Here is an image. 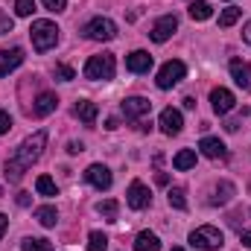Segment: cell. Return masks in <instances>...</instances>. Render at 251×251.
<instances>
[{
	"mask_svg": "<svg viewBox=\"0 0 251 251\" xmlns=\"http://www.w3.org/2000/svg\"><path fill=\"white\" fill-rule=\"evenodd\" d=\"M15 12H18L21 18H29V15L35 12V0H15Z\"/></svg>",
	"mask_w": 251,
	"mask_h": 251,
	"instance_id": "30",
	"label": "cell"
},
{
	"mask_svg": "<svg viewBox=\"0 0 251 251\" xmlns=\"http://www.w3.org/2000/svg\"><path fill=\"white\" fill-rule=\"evenodd\" d=\"M73 114H76V117H79L85 126H94V123H97V114H100V111H97V105H94V102L79 100V102H76V108H73Z\"/></svg>",
	"mask_w": 251,
	"mask_h": 251,
	"instance_id": "18",
	"label": "cell"
},
{
	"mask_svg": "<svg viewBox=\"0 0 251 251\" xmlns=\"http://www.w3.org/2000/svg\"><path fill=\"white\" fill-rule=\"evenodd\" d=\"M243 41H246V44H251V21L243 26Z\"/></svg>",
	"mask_w": 251,
	"mask_h": 251,
	"instance_id": "36",
	"label": "cell"
},
{
	"mask_svg": "<svg viewBox=\"0 0 251 251\" xmlns=\"http://www.w3.org/2000/svg\"><path fill=\"white\" fill-rule=\"evenodd\" d=\"M199 149H201V155L210 158V161H222V158H228V149H225V143H222L219 137H201Z\"/></svg>",
	"mask_w": 251,
	"mask_h": 251,
	"instance_id": "13",
	"label": "cell"
},
{
	"mask_svg": "<svg viewBox=\"0 0 251 251\" xmlns=\"http://www.w3.org/2000/svg\"><path fill=\"white\" fill-rule=\"evenodd\" d=\"M187 12H190V18H193V21H207V18L213 15V9H210V3H207V0H196V3H190Z\"/></svg>",
	"mask_w": 251,
	"mask_h": 251,
	"instance_id": "22",
	"label": "cell"
},
{
	"mask_svg": "<svg viewBox=\"0 0 251 251\" xmlns=\"http://www.w3.org/2000/svg\"><path fill=\"white\" fill-rule=\"evenodd\" d=\"M56 105H59V97L50 94V91H44V94H38V100H35V105H32V114H35V117H47V114L56 111Z\"/></svg>",
	"mask_w": 251,
	"mask_h": 251,
	"instance_id": "17",
	"label": "cell"
},
{
	"mask_svg": "<svg viewBox=\"0 0 251 251\" xmlns=\"http://www.w3.org/2000/svg\"><path fill=\"white\" fill-rule=\"evenodd\" d=\"M149 108H152V102H149V100H143V97H128L123 105H120V111H123L126 120H137V117L149 114Z\"/></svg>",
	"mask_w": 251,
	"mask_h": 251,
	"instance_id": "11",
	"label": "cell"
},
{
	"mask_svg": "<svg viewBox=\"0 0 251 251\" xmlns=\"http://www.w3.org/2000/svg\"><path fill=\"white\" fill-rule=\"evenodd\" d=\"M18 204H24V207H26V204H29V196H26V193H21V196H18Z\"/></svg>",
	"mask_w": 251,
	"mask_h": 251,
	"instance_id": "39",
	"label": "cell"
},
{
	"mask_svg": "<svg viewBox=\"0 0 251 251\" xmlns=\"http://www.w3.org/2000/svg\"><path fill=\"white\" fill-rule=\"evenodd\" d=\"M97 210H100L105 219H117V210H120V204H117L114 199H105V201H100V204H97Z\"/></svg>",
	"mask_w": 251,
	"mask_h": 251,
	"instance_id": "28",
	"label": "cell"
},
{
	"mask_svg": "<svg viewBox=\"0 0 251 251\" xmlns=\"http://www.w3.org/2000/svg\"><path fill=\"white\" fill-rule=\"evenodd\" d=\"M222 243H225V237L213 225H201V228H196L190 234V246L193 249H201V251H216V249H222Z\"/></svg>",
	"mask_w": 251,
	"mask_h": 251,
	"instance_id": "4",
	"label": "cell"
},
{
	"mask_svg": "<svg viewBox=\"0 0 251 251\" xmlns=\"http://www.w3.org/2000/svg\"><path fill=\"white\" fill-rule=\"evenodd\" d=\"M44 3V9H50V12H64L67 9V0H41Z\"/></svg>",
	"mask_w": 251,
	"mask_h": 251,
	"instance_id": "32",
	"label": "cell"
},
{
	"mask_svg": "<svg viewBox=\"0 0 251 251\" xmlns=\"http://www.w3.org/2000/svg\"><path fill=\"white\" fill-rule=\"evenodd\" d=\"M167 196H170V204H173L176 210H187V199H184V190L181 187H173Z\"/></svg>",
	"mask_w": 251,
	"mask_h": 251,
	"instance_id": "29",
	"label": "cell"
},
{
	"mask_svg": "<svg viewBox=\"0 0 251 251\" xmlns=\"http://www.w3.org/2000/svg\"><path fill=\"white\" fill-rule=\"evenodd\" d=\"M85 181L97 190H108L114 178H111V170H108L105 164H91V167L85 170Z\"/></svg>",
	"mask_w": 251,
	"mask_h": 251,
	"instance_id": "8",
	"label": "cell"
},
{
	"mask_svg": "<svg viewBox=\"0 0 251 251\" xmlns=\"http://www.w3.org/2000/svg\"><path fill=\"white\" fill-rule=\"evenodd\" d=\"M187 76V64L178 62V59H173V62H167L161 70H158V79H155V85L161 88V91H170V88H176L181 79Z\"/></svg>",
	"mask_w": 251,
	"mask_h": 251,
	"instance_id": "5",
	"label": "cell"
},
{
	"mask_svg": "<svg viewBox=\"0 0 251 251\" xmlns=\"http://www.w3.org/2000/svg\"><path fill=\"white\" fill-rule=\"evenodd\" d=\"M24 62V50L12 47V50H0V76H9L15 67H21Z\"/></svg>",
	"mask_w": 251,
	"mask_h": 251,
	"instance_id": "14",
	"label": "cell"
},
{
	"mask_svg": "<svg viewBox=\"0 0 251 251\" xmlns=\"http://www.w3.org/2000/svg\"><path fill=\"white\" fill-rule=\"evenodd\" d=\"M126 201H128L131 210H146L149 201H152V193H149V187L143 181H131L128 190H126Z\"/></svg>",
	"mask_w": 251,
	"mask_h": 251,
	"instance_id": "7",
	"label": "cell"
},
{
	"mask_svg": "<svg viewBox=\"0 0 251 251\" xmlns=\"http://www.w3.org/2000/svg\"><path fill=\"white\" fill-rule=\"evenodd\" d=\"M114 56L111 53H100V56H91L85 64V79H94V82H108L114 79Z\"/></svg>",
	"mask_w": 251,
	"mask_h": 251,
	"instance_id": "3",
	"label": "cell"
},
{
	"mask_svg": "<svg viewBox=\"0 0 251 251\" xmlns=\"http://www.w3.org/2000/svg\"><path fill=\"white\" fill-rule=\"evenodd\" d=\"M3 32H12V21L9 18H0V35Z\"/></svg>",
	"mask_w": 251,
	"mask_h": 251,
	"instance_id": "34",
	"label": "cell"
},
{
	"mask_svg": "<svg viewBox=\"0 0 251 251\" xmlns=\"http://www.w3.org/2000/svg\"><path fill=\"white\" fill-rule=\"evenodd\" d=\"M85 38H91V41H111V38H117V24L111 21V18H94V21H88L85 24Z\"/></svg>",
	"mask_w": 251,
	"mask_h": 251,
	"instance_id": "6",
	"label": "cell"
},
{
	"mask_svg": "<svg viewBox=\"0 0 251 251\" xmlns=\"http://www.w3.org/2000/svg\"><path fill=\"white\" fill-rule=\"evenodd\" d=\"M56 76H59L62 82H70V79H76L73 67H67V64H56Z\"/></svg>",
	"mask_w": 251,
	"mask_h": 251,
	"instance_id": "31",
	"label": "cell"
},
{
	"mask_svg": "<svg viewBox=\"0 0 251 251\" xmlns=\"http://www.w3.org/2000/svg\"><path fill=\"white\" fill-rule=\"evenodd\" d=\"M158 126H161V131H164V134H170V137H173V134H178V131H181L184 117H181V111H178V108H164Z\"/></svg>",
	"mask_w": 251,
	"mask_h": 251,
	"instance_id": "10",
	"label": "cell"
},
{
	"mask_svg": "<svg viewBox=\"0 0 251 251\" xmlns=\"http://www.w3.org/2000/svg\"><path fill=\"white\" fill-rule=\"evenodd\" d=\"M178 29V21H176V15H164V18H158L155 21V26H152V32H149V38L152 41H158V44H164V41H170L173 38V32Z\"/></svg>",
	"mask_w": 251,
	"mask_h": 251,
	"instance_id": "9",
	"label": "cell"
},
{
	"mask_svg": "<svg viewBox=\"0 0 251 251\" xmlns=\"http://www.w3.org/2000/svg\"><path fill=\"white\" fill-rule=\"evenodd\" d=\"M231 76H234V82L243 88V91H249L251 88V64L243 62V59H231Z\"/></svg>",
	"mask_w": 251,
	"mask_h": 251,
	"instance_id": "15",
	"label": "cell"
},
{
	"mask_svg": "<svg viewBox=\"0 0 251 251\" xmlns=\"http://www.w3.org/2000/svg\"><path fill=\"white\" fill-rule=\"evenodd\" d=\"M126 67H128L131 73H149V70H152V56H149L146 50H134V53L126 56Z\"/></svg>",
	"mask_w": 251,
	"mask_h": 251,
	"instance_id": "16",
	"label": "cell"
},
{
	"mask_svg": "<svg viewBox=\"0 0 251 251\" xmlns=\"http://www.w3.org/2000/svg\"><path fill=\"white\" fill-rule=\"evenodd\" d=\"M108 249V237L102 231H91L88 234V251H105Z\"/></svg>",
	"mask_w": 251,
	"mask_h": 251,
	"instance_id": "25",
	"label": "cell"
},
{
	"mask_svg": "<svg viewBox=\"0 0 251 251\" xmlns=\"http://www.w3.org/2000/svg\"><path fill=\"white\" fill-rule=\"evenodd\" d=\"M53 246L47 243V240H41V237H26L24 243H21V251H50Z\"/></svg>",
	"mask_w": 251,
	"mask_h": 251,
	"instance_id": "26",
	"label": "cell"
},
{
	"mask_svg": "<svg viewBox=\"0 0 251 251\" xmlns=\"http://www.w3.org/2000/svg\"><path fill=\"white\" fill-rule=\"evenodd\" d=\"M6 225H9V216H3V213H0V237L6 234Z\"/></svg>",
	"mask_w": 251,
	"mask_h": 251,
	"instance_id": "38",
	"label": "cell"
},
{
	"mask_svg": "<svg viewBox=\"0 0 251 251\" xmlns=\"http://www.w3.org/2000/svg\"><path fill=\"white\" fill-rule=\"evenodd\" d=\"M29 35H32V47H35L38 53H47V50H53L56 41H59V26H56L53 21H47V18H38V21H32Z\"/></svg>",
	"mask_w": 251,
	"mask_h": 251,
	"instance_id": "2",
	"label": "cell"
},
{
	"mask_svg": "<svg viewBox=\"0 0 251 251\" xmlns=\"http://www.w3.org/2000/svg\"><path fill=\"white\" fill-rule=\"evenodd\" d=\"M134 251H161V240L152 231H140L134 240Z\"/></svg>",
	"mask_w": 251,
	"mask_h": 251,
	"instance_id": "19",
	"label": "cell"
},
{
	"mask_svg": "<svg viewBox=\"0 0 251 251\" xmlns=\"http://www.w3.org/2000/svg\"><path fill=\"white\" fill-rule=\"evenodd\" d=\"M35 219H38L44 228H53V225L59 222V210H56L53 204H44V207H38V210H35Z\"/></svg>",
	"mask_w": 251,
	"mask_h": 251,
	"instance_id": "21",
	"label": "cell"
},
{
	"mask_svg": "<svg viewBox=\"0 0 251 251\" xmlns=\"http://www.w3.org/2000/svg\"><path fill=\"white\" fill-rule=\"evenodd\" d=\"M234 193H237V187H234L231 181H222L219 187L213 190V196H210V204H228V201L234 199Z\"/></svg>",
	"mask_w": 251,
	"mask_h": 251,
	"instance_id": "20",
	"label": "cell"
},
{
	"mask_svg": "<svg viewBox=\"0 0 251 251\" xmlns=\"http://www.w3.org/2000/svg\"><path fill=\"white\" fill-rule=\"evenodd\" d=\"M210 105H213L216 114H228V111L237 105V100H234V94H231L228 88H213V91H210Z\"/></svg>",
	"mask_w": 251,
	"mask_h": 251,
	"instance_id": "12",
	"label": "cell"
},
{
	"mask_svg": "<svg viewBox=\"0 0 251 251\" xmlns=\"http://www.w3.org/2000/svg\"><path fill=\"white\" fill-rule=\"evenodd\" d=\"M9 128H12V117H9L6 111H0V134H6Z\"/></svg>",
	"mask_w": 251,
	"mask_h": 251,
	"instance_id": "33",
	"label": "cell"
},
{
	"mask_svg": "<svg viewBox=\"0 0 251 251\" xmlns=\"http://www.w3.org/2000/svg\"><path fill=\"white\" fill-rule=\"evenodd\" d=\"M67 152H70V155H79V152H82V143H76V140L67 143Z\"/></svg>",
	"mask_w": 251,
	"mask_h": 251,
	"instance_id": "35",
	"label": "cell"
},
{
	"mask_svg": "<svg viewBox=\"0 0 251 251\" xmlns=\"http://www.w3.org/2000/svg\"><path fill=\"white\" fill-rule=\"evenodd\" d=\"M173 167L181 170V173H184V170H193V167H196V152H193V149H181V152L173 158Z\"/></svg>",
	"mask_w": 251,
	"mask_h": 251,
	"instance_id": "23",
	"label": "cell"
},
{
	"mask_svg": "<svg viewBox=\"0 0 251 251\" xmlns=\"http://www.w3.org/2000/svg\"><path fill=\"white\" fill-rule=\"evenodd\" d=\"M35 190H38V196H59V187H56V181L50 178V176H38L35 178Z\"/></svg>",
	"mask_w": 251,
	"mask_h": 251,
	"instance_id": "24",
	"label": "cell"
},
{
	"mask_svg": "<svg viewBox=\"0 0 251 251\" xmlns=\"http://www.w3.org/2000/svg\"><path fill=\"white\" fill-rule=\"evenodd\" d=\"M240 243H243L246 249H251V231H243V237H240Z\"/></svg>",
	"mask_w": 251,
	"mask_h": 251,
	"instance_id": "37",
	"label": "cell"
},
{
	"mask_svg": "<svg viewBox=\"0 0 251 251\" xmlns=\"http://www.w3.org/2000/svg\"><path fill=\"white\" fill-rule=\"evenodd\" d=\"M44 146H47V131H35V134H29V137L15 149V155L6 161V181H21L24 170H29V167L41 158Z\"/></svg>",
	"mask_w": 251,
	"mask_h": 251,
	"instance_id": "1",
	"label": "cell"
},
{
	"mask_svg": "<svg viewBox=\"0 0 251 251\" xmlns=\"http://www.w3.org/2000/svg\"><path fill=\"white\" fill-rule=\"evenodd\" d=\"M173 251H184V249H173Z\"/></svg>",
	"mask_w": 251,
	"mask_h": 251,
	"instance_id": "40",
	"label": "cell"
},
{
	"mask_svg": "<svg viewBox=\"0 0 251 251\" xmlns=\"http://www.w3.org/2000/svg\"><path fill=\"white\" fill-rule=\"evenodd\" d=\"M237 21H240V9H237V6H231V9H225V12L219 15V26H222V29L234 26Z\"/></svg>",
	"mask_w": 251,
	"mask_h": 251,
	"instance_id": "27",
	"label": "cell"
}]
</instances>
